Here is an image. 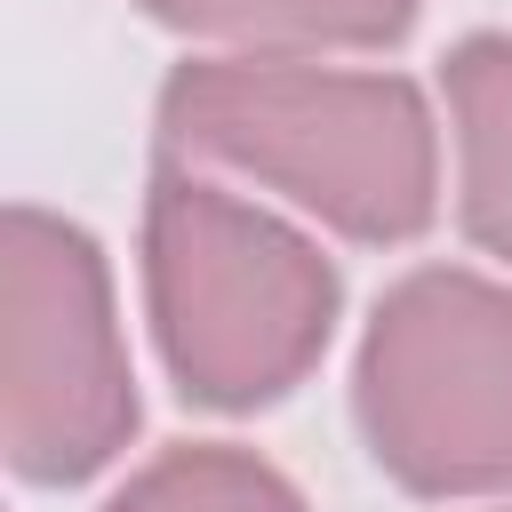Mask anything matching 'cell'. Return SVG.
Listing matches in <instances>:
<instances>
[{
  "instance_id": "4",
  "label": "cell",
  "mask_w": 512,
  "mask_h": 512,
  "mask_svg": "<svg viewBox=\"0 0 512 512\" xmlns=\"http://www.w3.org/2000/svg\"><path fill=\"white\" fill-rule=\"evenodd\" d=\"M144 424L88 224L16 200L0 216V448L32 488L96 480Z\"/></svg>"
},
{
  "instance_id": "3",
  "label": "cell",
  "mask_w": 512,
  "mask_h": 512,
  "mask_svg": "<svg viewBox=\"0 0 512 512\" xmlns=\"http://www.w3.org/2000/svg\"><path fill=\"white\" fill-rule=\"evenodd\" d=\"M352 416L408 496L512 488V288L464 264H416L368 312Z\"/></svg>"
},
{
  "instance_id": "5",
  "label": "cell",
  "mask_w": 512,
  "mask_h": 512,
  "mask_svg": "<svg viewBox=\"0 0 512 512\" xmlns=\"http://www.w3.org/2000/svg\"><path fill=\"white\" fill-rule=\"evenodd\" d=\"M440 88L456 120V224L512 264V32H464L440 56Z\"/></svg>"
},
{
  "instance_id": "6",
  "label": "cell",
  "mask_w": 512,
  "mask_h": 512,
  "mask_svg": "<svg viewBox=\"0 0 512 512\" xmlns=\"http://www.w3.org/2000/svg\"><path fill=\"white\" fill-rule=\"evenodd\" d=\"M184 40H224L248 56H320V48H400L424 0H136Z\"/></svg>"
},
{
  "instance_id": "7",
  "label": "cell",
  "mask_w": 512,
  "mask_h": 512,
  "mask_svg": "<svg viewBox=\"0 0 512 512\" xmlns=\"http://www.w3.org/2000/svg\"><path fill=\"white\" fill-rule=\"evenodd\" d=\"M104 512H312L304 488L256 456V448H232V440H176L160 448L144 472H128Z\"/></svg>"
},
{
  "instance_id": "2",
  "label": "cell",
  "mask_w": 512,
  "mask_h": 512,
  "mask_svg": "<svg viewBox=\"0 0 512 512\" xmlns=\"http://www.w3.org/2000/svg\"><path fill=\"white\" fill-rule=\"evenodd\" d=\"M144 312L176 392L192 408L248 416L320 368L344 280L320 240L160 152L144 192Z\"/></svg>"
},
{
  "instance_id": "1",
  "label": "cell",
  "mask_w": 512,
  "mask_h": 512,
  "mask_svg": "<svg viewBox=\"0 0 512 512\" xmlns=\"http://www.w3.org/2000/svg\"><path fill=\"white\" fill-rule=\"evenodd\" d=\"M160 152L240 168L360 248H400L440 216V128L408 72L192 56L160 80Z\"/></svg>"
}]
</instances>
